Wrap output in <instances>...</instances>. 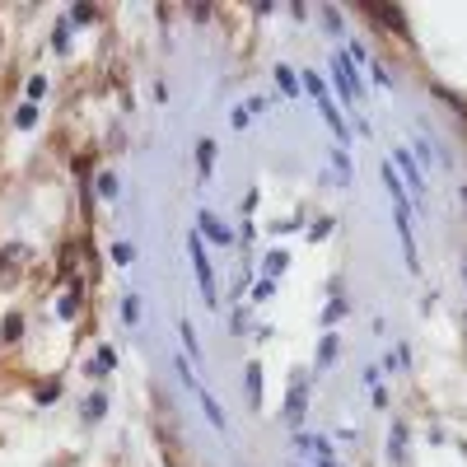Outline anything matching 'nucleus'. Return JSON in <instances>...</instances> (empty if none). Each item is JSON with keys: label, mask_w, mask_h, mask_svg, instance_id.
Here are the masks:
<instances>
[{"label": "nucleus", "mask_w": 467, "mask_h": 467, "mask_svg": "<svg viewBox=\"0 0 467 467\" xmlns=\"http://www.w3.org/2000/svg\"><path fill=\"white\" fill-rule=\"evenodd\" d=\"M299 80H304V94L318 103V112H323V122L332 127V136H337V140H346V136H350V127H346V117L337 112V103H332V94H327V80H323L318 70H299Z\"/></svg>", "instance_id": "f257e3e1"}, {"label": "nucleus", "mask_w": 467, "mask_h": 467, "mask_svg": "<svg viewBox=\"0 0 467 467\" xmlns=\"http://www.w3.org/2000/svg\"><path fill=\"white\" fill-rule=\"evenodd\" d=\"M187 257H192V271H197V290H202V304L206 308H220V285H215V262L206 257L202 248V234L187 239Z\"/></svg>", "instance_id": "f03ea898"}, {"label": "nucleus", "mask_w": 467, "mask_h": 467, "mask_svg": "<svg viewBox=\"0 0 467 467\" xmlns=\"http://www.w3.org/2000/svg\"><path fill=\"white\" fill-rule=\"evenodd\" d=\"M332 80H337V89H341V103H346V108H356V103H360L365 85H360L356 66L346 61V52H337V57H332Z\"/></svg>", "instance_id": "7ed1b4c3"}, {"label": "nucleus", "mask_w": 467, "mask_h": 467, "mask_svg": "<svg viewBox=\"0 0 467 467\" xmlns=\"http://www.w3.org/2000/svg\"><path fill=\"white\" fill-rule=\"evenodd\" d=\"M304 416H308V379H295V383H290V393H285V407H281V420L299 435Z\"/></svg>", "instance_id": "20e7f679"}, {"label": "nucleus", "mask_w": 467, "mask_h": 467, "mask_svg": "<svg viewBox=\"0 0 467 467\" xmlns=\"http://www.w3.org/2000/svg\"><path fill=\"white\" fill-rule=\"evenodd\" d=\"M393 169H402V187L411 192L416 202H425V173L416 164V154L411 150H393Z\"/></svg>", "instance_id": "39448f33"}, {"label": "nucleus", "mask_w": 467, "mask_h": 467, "mask_svg": "<svg viewBox=\"0 0 467 467\" xmlns=\"http://www.w3.org/2000/svg\"><path fill=\"white\" fill-rule=\"evenodd\" d=\"M295 449H299V453H308V458H314L318 467H341V462L332 458V444H327V435H304V431H299V435H295Z\"/></svg>", "instance_id": "423d86ee"}, {"label": "nucleus", "mask_w": 467, "mask_h": 467, "mask_svg": "<svg viewBox=\"0 0 467 467\" xmlns=\"http://www.w3.org/2000/svg\"><path fill=\"white\" fill-rule=\"evenodd\" d=\"M197 234H202V239H211V244H220V248L234 244V229H229L215 211H202V215H197Z\"/></svg>", "instance_id": "0eeeda50"}, {"label": "nucleus", "mask_w": 467, "mask_h": 467, "mask_svg": "<svg viewBox=\"0 0 467 467\" xmlns=\"http://www.w3.org/2000/svg\"><path fill=\"white\" fill-rule=\"evenodd\" d=\"M388 462L393 467L407 462V420H393V431H388Z\"/></svg>", "instance_id": "6e6552de"}, {"label": "nucleus", "mask_w": 467, "mask_h": 467, "mask_svg": "<svg viewBox=\"0 0 467 467\" xmlns=\"http://www.w3.org/2000/svg\"><path fill=\"white\" fill-rule=\"evenodd\" d=\"M285 266H290V253H285V248H271V253L262 257V281H281Z\"/></svg>", "instance_id": "1a4fd4ad"}, {"label": "nucleus", "mask_w": 467, "mask_h": 467, "mask_svg": "<svg viewBox=\"0 0 467 467\" xmlns=\"http://www.w3.org/2000/svg\"><path fill=\"white\" fill-rule=\"evenodd\" d=\"M215 154H220V145H215L211 136H202V140H197V173H202V178L215 173Z\"/></svg>", "instance_id": "9d476101"}, {"label": "nucleus", "mask_w": 467, "mask_h": 467, "mask_svg": "<svg viewBox=\"0 0 467 467\" xmlns=\"http://www.w3.org/2000/svg\"><path fill=\"white\" fill-rule=\"evenodd\" d=\"M178 337H182V356H187L192 365H197V360H202V337H197V327H192V323L182 318V323H178Z\"/></svg>", "instance_id": "9b49d317"}, {"label": "nucleus", "mask_w": 467, "mask_h": 467, "mask_svg": "<svg viewBox=\"0 0 467 467\" xmlns=\"http://www.w3.org/2000/svg\"><path fill=\"white\" fill-rule=\"evenodd\" d=\"M276 85H281L285 99H299V94H304V80H299L295 66H276Z\"/></svg>", "instance_id": "f8f14e48"}, {"label": "nucleus", "mask_w": 467, "mask_h": 467, "mask_svg": "<svg viewBox=\"0 0 467 467\" xmlns=\"http://www.w3.org/2000/svg\"><path fill=\"white\" fill-rule=\"evenodd\" d=\"M244 383H248V407L257 411V407H262V365H257V360L244 369Z\"/></svg>", "instance_id": "ddd939ff"}, {"label": "nucleus", "mask_w": 467, "mask_h": 467, "mask_svg": "<svg viewBox=\"0 0 467 467\" xmlns=\"http://www.w3.org/2000/svg\"><path fill=\"white\" fill-rule=\"evenodd\" d=\"M411 150H416V164H420V169H431V164H449L444 154H440L431 140H425V136H416V145H411Z\"/></svg>", "instance_id": "4468645a"}, {"label": "nucleus", "mask_w": 467, "mask_h": 467, "mask_svg": "<svg viewBox=\"0 0 467 467\" xmlns=\"http://www.w3.org/2000/svg\"><path fill=\"white\" fill-rule=\"evenodd\" d=\"M15 262L24 266V248H15V244H10L5 253H0V285H10V281H15Z\"/></svg>", "instance_id": "2eb2a0df"}, {"label": "nucleus", "mask_w": 467, "mask_h": 467, "mask_svg": "<svg viewBox=\"0 0 467 467\" xmlns=\"http://www.w3.org/2000/svg\"><path fill=\"white\" fill-rule=\"evenodd\" d=\"M80 416H85V425H99V420L108 416V398H103V393H89L85 407H80Z\"/></svg>", "instance_id": "dca6fc26"}, {"label": "nucleus", "mask_w": 467, "mask_h": 467, "mask_svg": "<svg viewBox=\"0 0 467 467\" xmlns=\"http://www.w3.org/2000/svg\"><path fill=\"white\" fill-rule=\"evenodd\" d=\"M202 411H206V420L215 425V431H220V435L229 431V416H224V407H220V402H215L211 393H202Z\"/></svg>", "instance_id": "f3484780"}, {"label": "nucleus", "mask_w": 467, "mask_h": 467, "mask_svg": "<svg viewBox=\"0 0 467 467\" xmlns=\"http://www.w3.org/2000/svg\"><path fill=\"white\" fill-rule=\"evenodd\" d=\"M112 369H117V350H112V346H99V350H94L89 374H112Z\"/></svg>", "instance_id": "a211bd4d"}, {"label": "nucleus", "mask_w": 467, "mask_h": 467, "mask_svg": "<svg viewBox=\"0 0 467 467\" xmlns=\"http://www.w3.org/2000/svg\"><path fill=\"white\" fill-rule=\"evenodd\" d=\"M52 52H57V57L70 52V19H57V24H52Z\"/></svg>", "instance_id": "6ab92c4d"}, {"label": "nucleus", "mask_w": 467, "mask_h": 467, "mask_svg": "<svg viewBox=\"0 0 467 467\" xmlns=\"http://www.w3.org/2000/svg\"><path fill=\"white\" fill-rule=\"evenodd\" d=\"M19 337H24V314H5V323H0V341L15 346Z\"/></svg>", "instance_id": "aec40b11"}, {"label": "nucleus", "mask_w": 467, "mask_h": 467, "mask_svg": "<svg viewBox=\"0 0 467 467\" xmlns=\"http://www.w3.org/2000/svg\"><path fill=\"white\" fill-rule=\"evenodd\" d=\"M66 19H70V28H75V24H94V19H99V5H94V0H80V5H70Z\"/></svg>", "instance_id": "412c9836"}, {"label": "nucleus", "mask_w": 467, "mask_h": 467, "mask_svg": "<svg viewBox=\"0 0 467 467\" xmlns=\"http://www.w3.org/2000/svg\"><path fill=\"white\" fill-rule=\"evenodd\" d=\"M37 127V103H19L15 108V131H33Z\"/></svg>", "instance_id": "4be33fe9"}, {"label": "nucleus", "mask_w": 467, "mask_h": 467, "mask_svg": "<svg viewBox=\"0 0 467 467\" xmlns=\"http://www.w3.org/2000/svg\"><path fill=\"white\" fill-rule=\"evenodd\" d=\"M140 314H145L140 295H122V323H127V327H136V323H140Z\"/></svg>", "instance_id": "5701e85b"}, {"label": "nucleus", "mask_w": 467, "mask_h": 467, "mask_svg": "<svg viewBox=\"0 0 467 467\" xmlns=\"http://www.w3.org/2000/svg\"><path fill=\"white\" fill-rule=\"evenodd\" d=\"M57 314L70 323V318H80V290H66L61 295V304H57Z\"/></svg>", "instance_id": "b1692460"}, {"label": "nucleus", "mask_w": 467, "mask_h": 467, "mask_svg": "<svg viewBox=\"0 0 467 467\" xmlns=\"http://www.w3.org/2000/svg\"><path fill=\"white\" fill-rule=\"evenodd\" d=\"M61 398V379H52V383H37V393H33V402L37 407H52Z\"/></svg>", "instance_id": "393cba45"}, {"label": "nucleus", "mask_w": 467, "mask_h": 467, "mask_svg": "<svg viewBox=\"0 0 467 467\" xmlns=\"http://www.w3.org/2000/svg\"><path fill=\"white\" fill-rule=\"evenodd\" d=\"M337 350H341V346H337V337H332V332H327V337H323V341H318V369H327V365H332V360H337Z\"/></svg>", "instance_id": "a878e982"}, {"label": "nucleus", "mask_w": 467, "mask_h": 467, "mask_svg": "<svg viewBox=\"0 0 467 467\" xmlns=\"http://www.w3.org/2000/svg\"><path fill=\"white\" fill-rule=\"evenodd\" d=\"M332 169H337V182L350 187V160H346V150H341V145L332 150Z\"/></svg>", "instance_id": "bb28decb"}, {"label": "nucleus", "mask_w": 467, "mask_h": 467, "mask_svg": "<svg viewBox=\"0 0 467 467\" xmlns=\"http://www.w3.org/2000/svg\"><path fill=\"white\" fill-rule=\"evenodd\" d=\"M318 19H323V28H327L332 37H341V10H332V5H318Z\"/></svg>", "instance_id": "cd10ccee"}, {"label": "nucleus", "mask_w": 467, "mask_h": 467, "mask_svg": "<svg viewBox=\"0 0 467 467\" xmlns=\"http://www.w3.org/2000/svg\"><path fill=\"white\" fill-rule=\"evenodd\" d=\"M173 374H178V383H182V388L197 383V374H192V360H187V356H173Z\"/></svg>", "instance_id": "c85d7f7f"}, {"label": "nucleus", "mask_w": 467, "mask_h": 467, "mask_svg": "<svg viewBox=\"0 0 467 467\" xmlns=\"http://www.w3.org/2000/svg\"><path fill=\"white\" fill-rule=\"evenodd\" d=\"M117 192H122V187H117V178L112 173H99V197L103 202H117Z\"/></svg>", "instance_id": "c756f323"}, {"label": "nucleus", "mask_w": 467, "mask_h": 467, "mask_svg": "<svg viewBox=\"0 0 467 467\" xmlns=\"http://www.w3.org/2000/svg\"><path fill=\"white\" fill-rule=\"evenodd\" d=\"M346 308H350L346 299H332V304L323 308V323H327V327H332V323H341V318H346Z\"/></svg>", "instance_id": "7c9ffc66"}, {"label": "nucleus", "mask_w": 467, "mask_h": 467, "mask_svg": "<svg viewBox=\"0 0 467 467\" xmlns=\"http://www.w3.org/2000/svg\"><path fill=\"white\" fill-rule=\"evenodd\" d=\"M112 262H117V266H131V262H136V248H131V244H112Z\"/></svg>", "instance_id": "2f4dec72"}, {"label": "nucleus", "mask_w": 467, "mask_h": 467, "mask_svg": "<svg viewBox=\"0 0 467 467\" xmlns=\"http://www.w3.org/2000/svg\"><path fill=\"white\" fill-rule=\"evenodd\" d=\"M47 94V75H28V103H37Z\"/></svg>", "instance_id": "473e14b6"}, {"label": "nucleus", "mask_w": 467, "mask_h": 467, "mask_svg": "<svg viewBox=\"0 0 467 467\" xmlns=\"http://www.w3.org/2000/svg\"><path fill=\"white\" fill-rule=\"evenodd\" d=\"M346 61H350V66L369 61V52H365V43H360V37H350V47H346Z\"/></svg>", "instance_id": "72a5a7b5"}, {"label": "nucleus", "mask_w": 467, "mask_h": 467, "mask_svg": "<svg viewBox=\"0 0 467 467\" xmlns=\"http://www.w3.org/2000/svg\"><path fill=\"white\" fill-rule=\"evenodd\" d=\"M229 122H234V131H248V127H253V112H248V108H234Z\"/></svg>", "instance_id": "f704fd0d"}, {"label": "nucleus", "mask_w": 467, "mask_h": 467, "mask_svg": "<svg viewBox=\"0 0 467 467\" xmlns=\"http://www.w3.org/2000/svg\"><path fill=\"white\" fill-rule=\"evenodd\" d=\"M327 234H332V220H318V224H308V239H314V244H323Z\"/></svg>", "instance_id": "c9c22d12"}, {"label": "nucleus", "mask_w": 467, "mask_h": 467, "mask_svg": "<svg viewBox=\"0 0 467 467\" xmlns=\"http://www.w3.org/2000/svg\"><path fill=\"white\" fill-rule=\"evenodd\" d=\"M271 295H276V281H257V290H253V299H257V304H266Z\"/></svg>", "instance_id": "e433bc0d"}, {"label": "nucleus", "mask_w": 467, "mask_h": 467, "mask_svg": "<svg viewBox=\"0 0 467 467\" xmlns=\"http://www.w3.org/2000/svg\"><path fill=\"white\" fill-rule=\"evenodd\" d=\"M229 323H234V332H248V314H244V308H234Z\"/></svg>", "instance_id": "4c0bfd02"}, {"label": "nucleus", "mask_w": 467, "mask_h": 467, "mask_svg": "<svg viewBox=\"0 0 467 467\" xmlns=\"http://www.w3.org/2000/svg\"><path fill=\"white\" fill-rule=\"evenodd\" d=\"M369 70H374V80H379V85H393V75H388L379 61H369Z\"/></svg>", "instance_id": "58836bf2"}, {"label": "nucleus", "mask_w": 467, "mask_h": 467, "mask_svg": "<svg viewBox=\"0 0 467 467\" xmlns=\"http://www.w3.org/2000/svg\"><path fill=\"white\" fill-rule=\"evenodd\" d=\"M462 285H467V257H462Z\"/></svg>", "instance_id": "ea45409f"}, {"label": "nucleus", "mask_w": 467, "mask_h": 467, "mask_svg": "<svg viewBox=\"0 0 467 467\" xmlns=\"http://www.w3.org/2000/svg\"><path fill=\"white\" fill-rule=\"evenodd\" d=\"M462 206H467V187H462Z\"/></svg>", "instance_id": "a19ab883"}]
</instances>
